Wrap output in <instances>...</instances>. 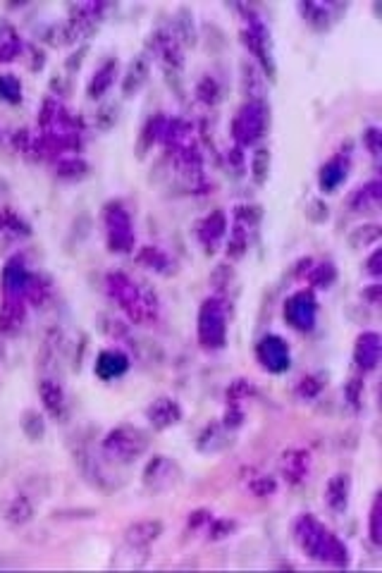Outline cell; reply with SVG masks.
Here are the masks:
<instances>
[{
	"instance_id": "cell-1",
	"label": "cell",
	"mask_w": 382,
	"mask_h": 573,
	"mask_svg": "<svg viewBox=\"0 0 382 573\" xmlns=\"http://www.w3.org/2000/svg\"><path fill=\"white\" fill-rule=\"evenodd\" d=\"M149 416L156 421V426L158 428H165V426H170V423H177V418H179V409L172 404L170 399H160V401H156V404L149 409Z\"/></svg>"
},
{
	"instance_id": "cell-2",
	"label": "cell",
	"mask_w": 382,
	"mask_h": 573,
	"mask_svg": "<svg viewBox=\"0 0 382 573\" xmlns=\"http://www.w3.org/2000/svg\"><path fill=\"white\" fill-rule=\"evenodd\" d=\"M127 371V358L122 354H115V351H106L101 358H98V376L103 378H115L119 373Z\"/></svg>"
},
{
	"instance_id": "cell-3",
	"label": "cell",
	"mask_w": 382,
	"mask_h": 573,
	"mask_svg": "<svg viewBox=\"0 0 382 573\" xmlns=\"http://www.w3.org/2000/svg\"><path fill=\"white\" fill-rule=\"evenodd\" d=\"M347 494H349V481L347 476H335V481L327 487V504L335 511L347 509Z\"/></svg>"
},
{
	"instance_id": "cell-4",
	"label": "cell",
	"mask_w": 382,
	"mask_h": 573,
	"mask_svg": "<svg viewBox=\"0 0 382 573\" xmlns=\"http://www.w3.org/2000/svg\"><path fill=\"white\" fill-rule=\"evenodd\" d=\"M160 531H163V526L158 521H146V523L134 526L132 531H129L127 540L136 547V544H146V542H151V540H156L158 535H160Z\"/></svg>"
},
{
	"instance_id": "cell-5",
	"label": "cell",
	"mask_w": 382,
	"mask_h": 573,
	"mask_svg": "<svg viewBox=\"0 0 382 573\" xmlns=\"http://www.w3.org/2000/svg\"><path fill=\"white\" fill-rule=\"evenodd\" d=\"M41 396L46 401V409L53 413V416H60L63 413V389L58 385H53L51 380L41 382Z\"/></svg>"
},
{
	"instance_id": "cell-6",
	"label": "cell",
	"mask_w": 382,
	"mask_h": 573,
	"mask_svg": "<svg viewBox=\"0 0 382 573\" xmlns=\"http://www.w3.org/2000/svg\"><path fill=\"white\" fill-rule=\"evenodd\" d=\"M146 79V63L144 60H136L132 65V70H129L127 79H124V93H132V89L136 91L141 84H144Z\"/></svg>"
},
{
	"instance_id": "cell-7",
	"label": "cell",
	"mask_w": 382,
	"mask_h": 573,
	"mask_svg": "<svg viewBox=\"0 0 382 573\" xmlns=\"http://www.w3.org/2000/svg\"><path fill=\"white\" fill-rule=\"evenodd\" d=\"M0 86H3V91L8 93V98H17V93H19V86H17V81H13V79H0Z\"/></svg>"
}]
</instances>
